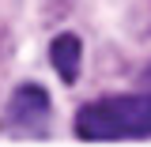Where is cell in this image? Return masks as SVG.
I'll use <instances>...</instances> for the list:
<instances>
[{"instance_id":"cell-2","label":"cell","mask_w":151,"mask_h":147,"mask_svg":"<svg viewBox=\"0 0 151 147\" xmlns=\"http://www.w3.org/2000/svg\"><path fill=\"white\" fill-rule=\"evenodd\" d=\"M49 117V94L42 91L38 83H27L12 94L8 102V125H19V128H42Z\"/></svg>"},{"instance_id":"cell-1","label":"cell","mask_w":151,"mask_h":147,"mask_svg":"<svg viewBox=\"0 0 151 147\" xmlns=\"http://www.w3.org/2000/svg\"><path fill=\"white\" fill-rule=\"evenodd\" d=\"M79 140H144L151 136V94H121L102 98L76 113Z\"/></svg>"},{"instance_id":"cell-3","label":"cell","mask_w":151,"mask_h":147,"mask_svg":"<svg viewBox=\"0 0 151 147\" xmlns=\"http://www.w3.org/2000/svg\"><path fill=\"white\" fill-rule=\"evenodd\" d=\"M49 60H53V68L60 72L64 83H76L79 79V60H83V42L76 34H57L49 42Z\"/></svg>"},{"instance_id":"cell-4","label":"cell","mask_w":151,"mask_h":147,"mask_svg":"<svg viewBox=\"0 0 151 147\" xmlns=\"http://www.w3.org/2000/svg\"><path fill=\"white\" fill-rule=\"evenodd\" d=\"M147 75H151V64H147Z\"/></svg>"}]
</instances>
